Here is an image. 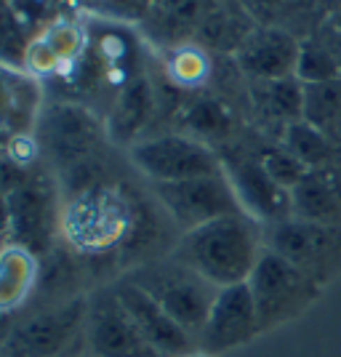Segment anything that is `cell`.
I'll return each instance as SVG.
<instances>
[{
    "label": "cell",
    "instance_id": "obj_18",
    "mask_svg": "<svg viewBox=\"0 0 341 357\" xmlns=\"http://www.w3.org/2000/svg\"><path fill=\"white\" fill-rule=\"evenodd\" d=\"M40 283V256L8 243L0 253V317L19 312Z\"/></svg>",
    "mask_w": 341,
    "mask_h": 357
},
{
    "label": "cell",
    "instance_id": "obj_2",
    "mask_svg": "<svg viewBox=\"0 0 341 357\" xmlns=\"http://www.w3.org/2000/svg\"><path fill=\"white\" fill-rule=\"evenodd\" d=\"M248 288L256 304L262 333L298 320L323 296V288L312 278L269 248H264L259 256L248 278Z\"/></svg>",
    "mask_w": 341,
    "mask_h": 357
},
{
    "label": "cell",
    "instance_id": "obj_30",
    "mask_svg": "<svg viewBox=\"0 0 341 357\" xmlns=\"http://www.w3.org/2000/svg\"><path fill=\"white\" fill-rule=\"evenodd\" d=\"M8 6H11V11L22 22V27L27 30L30 38H38L51 24L48 22L51 0H8Z\"/></svg>",
    "mask_w": 341,
    "mask_h": 357
},
{
    "label": "cell",
    "instance_id": "obj_13",
    "mask_svg": "<svg viewBox=\"0 0 341 357\" xmlns=\"http://www.w3.org/2000/svg\"><path fill=\"white\" fill-rule=\"evenodd\" d=\"M224 174L232 181V190L238 195L243 211L251 216L253 222L262 227L288 219L291 211V190L280 187L275 178L264 171V165L253 158L240 155L235 160H224Z\"/></svg>",
    "mask_w": 341,
    "mask_h": 357
},
{
    "label": "cell",
    "instance_id": "obj_3",
    "mask_svg": "<svg viewBox=\"0 0 341 357\" xmlns=\"http://www.w3.org/2000/svg\"><path fill=\"white\" fill-rule=\"evenodd\" d=\"M264 248L288 259L326 291L341 278V227L288 216L262 227Z\"/></svg>",
    "mask_w": 341,
    "mask_h": 357
},
{
    "label": "cell",
    "instance_id": "obj_20",
    "mask_svg": "<svg viewBox=\"0 0 341 357\" xmlns=\"http://www.w3.org/2000/svg\"><path fill=\"white\" fill-rule=\"evenodd\" d=\"M251 102L262 118L269 123H280L285 128L296 120H304L307 86L296 75L280 80H251Z\"/></svg>",
    "mask_w": 341,
    "mask_h": 357
},
{
    "label": "cell",
    "instance_id": "obj_19",
    "mask_svg": "<svg viewBox=\"0 0 341 357\" xmlns=\"http://www.w3.org/2000/svg\"><path fill=\"white\" fill-rule=\"evenodd\" d=\"M152 86L144 77L126 80V86L120 89L118 99L112 102V112L107 118V136H112L115 142L123 144H134L142 139L144 126L152 118Z\"/></svg>",
    "mask_w": 341,
    "mask_h": 357
},
{
    "label": "cell",
    "instance_id": "obj_27",
    "mask_svg": "<svg viewBox=\"0 0 341 357\" xmlns=\"http://www.w3.org/2000/svg\"><path fill=\"white\" fill-rule=\"evenodd\" d=\"M256 160L264 165V171H267L269 176L275 178L280 187H285V190H294L298 181L310 174V168L301 163L282 142H272V144L259 147Z\"/></svg>",
    "mask_w": 341,
    "mask_h": 357
},
{
    "label": "cell",
    "instance_id": "obj_31",
    "mask_svg": "<svg viewBox=\"0 0 341 357\" xmlns=\"http://www.w3.org/2000/svg\"><path fill=\"white\" fill-rule=\"evenodd\" d=\"M333 27H336V30H341V3H339V8L333 11Z\"/></svg>",
    "mask_w": 341,
    "mask_h": 357
},
{
    "label": "cell",
    "instance_id": "obj_14",
    "mask_svg": "<svg viewBox=\"0 0 341 357\" xmlns=\"http://www.w3.org/2000/svg\"><path fill=\"white\" fill-rule=\"evenodd\" d=\"M118 294L120 304L128 310L131 320L142 331L144 342L155 349L158 357H181L195 349V339L174 323V317L149 296L142 285H136L131 278L112 285Z\"/></svg>",
    "mask_w": 341,
    "mask_h": 357
},
{
    "label": "cell",
    "instance_id": "obj_15",
    "mask_svg": "<svg viewBox=\"0 0 341 357\" xmlns=\"http://www.w3.org/2000/svg\"><path fill=\"white\" fill-rule=\"evenodd\" d=\"M298 48L301 43L291 32L262 27L248 32V38L235 51V59L251 80H280L296 75Z\"/></svg>",
    "mask_w": 341,
    "mask_h": 357
},
{
    "label": "cell",
    "instance_id": "obj_36",
    "mask_svg": "<svg viewBox=\"0 0 341 357\" xmlns=\"http://www.w3.org/2000/svg\"><path fill=\"white\" fill-rule=\"evenodd\" d=\"M0 3H8V0H0Z\"/></svg>",
    "mask_w": 341,
    "mask_h": 357
},
{
    "label": "cell",
    "instance_id": "obj_29",
    "mask_svg": "<svg viewBox=\"0 0 341 357\" xmlns=\"http://www.w3.org/2000/svg\"><path fill=\"white\" fill-rule=\"evenodd\" d=\"M24 73H30L35 80H48V77H56L64 73V64L61 59L51 51V45L45 43L43 38H32L30 48H27V59H24Z\"/></svg>",
    "mask_w": 341,
    "mask_h": 357
},
{
    "label": "cell",
    "instance_id": "obj_6",
    "mask_svg": "<svg viewBox=\"0 0 341 357\" xmlns=\"http://www.w3.org/2000/svg\"><path fill=\"white\" fill-rule=\"evenodd\" d=\"M128 160L149 184H174L197 176L224 174L222 158L211 144L190 134L142 136L128 147Z\"/></svg>",
    "mask_w": 341,
    "mask_h": 357
},
{
    "label": "cell",
    "instance_id": "obj_24",
    "mask_svg": "<svg viewBox=\"0 0 341 357\" xmlns=\"http://www.w3.org/2000/svg\"><path fill=\"white\" fill-rule=\"evenodd\" d=\"M165 73H168V80L176 86V89L192 91L200 89L211 77V59L208 54L200 48V45H176L168 56V64H165Z\"/></svg>",
    "mask_w": 341,
    "mask_h": 357
},
{
    "label": "cell",
    "instance_id": "obj_4",
    "mask_svg": "<svg viewBox=\"0 0 341 357\" xmlns=\"http://www.w3.org/2000/svg\"><path fill=\"white\" fill-rule=\"evenodd\" d=\"M89 296H73L22 317L0 339L3 357H64L83 331Z\"/></svg>",
    "mask_w": 341,
    "mask_h": 357
},
{
    "label": "cell",
    "instance_id": "obj_32",
    "mask_svg": "<svg viewBox=\"0 0 341 357\" xmlns=\"http://www.w3.org/2000/svg\"><path fill=\"white\" fill-rule=\"evenodd\" d=\"M8 139H11V136H6L3 131H0V155H3V152H6V147H8Z\"/></svg>",
    "mask_w": 341,
    "mask_h": 357
},
{
    "label": "cell",
    "instance_id": "obj_10",
    "mask_svg": "<svg viewBox=\"0 0 341 357\" xmlns=\"http://www.w3.org/2000/svg\"><path fill=\"white\" fill-rule=\"evenodd\" d=\"M83 339L91 357H158L144 342L128 310L120 304L115 288L89 296Z\"/></svg>",
    "mask_w": 341,
    "mask_h": 357
},
{
    "label": "cell",
    "instance_id": "obj_5",
    "mask_svg": "<svg viewBox=\"0 0 341 357\" xmlns=\"http://www.w3.org/2000/svg\"><path fill=\"white\" fill-rule=\"evenodd\" d=\"M128 278L136 285H142L149 296L174 317V323L179 328H184L197 342L219 288L206 283L192 269L179 264L174 256L168 261H160V264H144L136 272H131Z\"/></svg>",
    "mask_w": 341,
    "mask_h": 357
},
{
    "label": "cell",
    "instance_id": "obj_26",
    "mask_svg": "<svg viewBox=\"0 0 341 357\" xmlns=\"http://www.w3.org/2000/svg\"><path fill=\"white\" fill-rule=\"evenodd\" d=\"M40 38L51 45V51L59 56L64 67L77 64L89 51V30L83 24L73 22V19H54L40 32Z\"/></svg>",
    "mask_w": 341,
    "mask_h": 357
},
{
    "label": "cell",
    "instance_id": "obj_7",
    "mask_svg": "<svg viewBox=\"0 0 341 357\" xmlns=\"http://www.w3.org/2000/svg\"><path fill=\"white\" fill-rule=\"evenodd\" d=\"M149 187L163 213L181 232H190L195 227H203L224 216L245 213L227 174L197 176L187 181H174V184H149Z\"/></svg>",
    "mask_w": 341,
    "mask_h": 357
},
{
    "label": "cell",
    "instance_id": "obj_21",
    "mask_svg": "<svg viewBox=\"0 0 341 357\" xmlns=\"http://www.w3.org/2000/svg\"><path fill=\"white\" fill-rule=\"evenodd\" d=\"M280 142L296 155L307 168H326V165L341 163V142L331 139L320 128H315L307 120H296L282 128Z\"/></svg>",
    "mask_w": 341,
    "mask_h": 357
},
{
    "label": "cell",
    "instance_id": "obj_11",
    "mask_svg": "<svg viewBox=\"0 0 341 357\" xmlns=\"http://www.w3.org/2000/svg\"><path fill=\"white\" fill-rule=\"evenodd\" d=\"M35 131H38L35 139H38L40 155L45 152L59 165H75L83 163L93 152L102 136V126L89 107L56 102L51 107H43Z\"/></svg>",
    "mask_w": 341,
    "mask_h": 357
},
{
    "label": "cell",
    "instance_id": "obj_23",
    "mask_svg": "<svg viewBox=\"0 0 341 357\" xmlns=\"http://www.w3.org/2000/svg\"><path fill=\"white\" fill-rule=\"evenodd\" d=\"M304 120L320 128L331 139L341 142V80L307 86L304 102Z\"/></svg>",
    "mask_w": 341,
    "mask_h": 357
},
{
    "label": "cell",
    "instance_id": "obj_35",
    "mask_svg": "<svg viewBox=\"0 0 341 357\" xmlns=\"http://www.w3.org/2000/svg\"><path fill=\"white\" fill-rule=\"evenodd\" d=\"M8 243H11V240L6 238V235H0V253H3V248H6V245H8Z\"/></svg>",
    "mask_w": 341,
    "mask_h": 357
},
{
    "label": "cell",
    "instance_id": "obj_16",
    "mask_svg": "<svg viewBox=\"0 0 341 357\" xmlns=\"http://www.w3.org/2000/svg\"><path fill=\"white\" fill-rule=\"evenodd\" d=\"M43 83L30 73L0 64V131L6 136H30L43 112Z\"/></svg>",
    "mask_w": 341,
    "mask_h": 357
},
{
    "label": "cell",
    "instance_id": "obj_8",
    "mask_svg": "<svg viewBox=\"0 0 341 357\" xmlns=\"http://www.w3.org/2000/svg\"><path fill=\"white\" fill-rule=\"evenodd\" d=\"M131 206L109 187H89L61 216V229L80 251H107L131 232Z\"/></svg>",
    "mask_w": 341,
    "mask_h": 357
},
{
    "label": "cell",
    "instance_id": "obj_37",
    "mask_svg": "<svg viewBox=\"0 0 341 357\" xmlns=\"http://www.w3.org/2000/svg\"><path fill=\"white\" fill-rule=\"evenodd\" d=\"M64 357H75V355H64Z\"/></svg>",
    "mask_w": 341,
    "mask_h": 357
},
{
    "label": "cell",
    "instance_id": "obj_38",
    "mask_svg": "<svg viewBox=\"0 0 341 357\" xmlns=\"http://www.w3.org/2000/svg\"><path fill=\"white\" fill-rule=\"evenodd\" d=\"M0 357H3V355H0Z\"/></svg>",
    "mask_w": 341,
    "mask_h": 357
},
{
    "label": "cell",
    "instance_id": "obj_34",
    "mask_svg": "<svg viewBox=\"0 0 341 357\" xmlns=\"http://www.w3.org/2000/svg\"><path fill=\"white\" fill-rule=\"evenodd\" d=\"M259 6H269V8H275V6H280L282 0H256Z\"/></svg>",
    "mask_w": 341,
    "mask_h": 357
},
{
    "label": "cell",
    "instance_id": "obj_28",
    "mask_svg": "<svg viewBox=\"0 0 341 357\" xmlns=\"http://www.w3.org/2000/svg\"><path fill=\"white\" fill-rule=\"evenodd\" d=\"M30 43L32 38L22 27V22L16 19L11 6L0 3V64L24 70V59H27Z\"/></svg>",
    "mask_w": 341,
    "mask_h": 357
},
{
    "label": "cell",
    "instance_id": "obj_25",
    "mask_svg": "<svg viewBox=\"0 0 341 357\" xmlns=\"http://www.w3.org/2000/svg\"><path fill=\"white\" fill-rule=\"evenodd\" d=\"M296 77L304 86H320L341 80V61L339 56L320 40H304L298 48Z\"/></svg>",
    "mask_w": 341,
    "mask_h": 357
},
{
    "label": "cell",
    "instance_id": "obj_17",
    "mask_svg": "<svg viewBox=\"0 0 341 357\" xmlns=\"http://www.w3.org/2000/svg\"><path fill=\"white\" fill-rule=\"evenodd\" d=\"M291 216L341 227V163L312 168L291 190Z\"/></svg>",
    "mask_w": 341,
    "mask_h": 357
},
{
    "label": "cell",
    "instance_id": "obj_22",
    "mask_svg": "<svg viewBox=\"0 0 341 357\" xmlns=\"http://www.w3.org/2000/svg\"><path fill=\"white\" fill-rule=\"evenodd\" d=\"M181 126L184 131L200 142H224L235 131V115L232 109L213 99V96H197L181 112Z\"/></svg>",
    "mask_w": 341,
    "mask_h": 357
},
{
    "label": "cell",
    "instance_id": "obj_12",
    "mask_svg": "<svg viewBox=\"0 0 341 357\" xmlns=\"http://www.w3.org/2000/svg\"><path fill=\"white\" fill-rule=\"evenodd\" d=\"M259 333H262V326H259L251 288H248V283H238L219 288V294L213 298V307L208 312L206 326H203L195 344H197V349L216 357L229 352V349L245 347Z\"/></svg>",
    "mask_w": 341,
    "mask_h": 357
},
{
    "label": "cell",
    "instance_id": "obj_1",
    "mask_svg": "<svg viewBox=\"0 0 341 357\" xmlns=\"http://www.w3.org/2000/svg\"><path fill=\"white\" fill-rule=\"evenodd\" d=\"M262 251V224L245 213H238L181 232L171 256L213 288H227L248 283Z\"/></svg>",
    "mask_w": 341,
    "mask_h": 357
},
{
    "label": "cell",
    "instance_id": "obj_9",
    "mask_svg": "<svg viewBox=\"0 0 341 357\" xmlns=\"http://www.w3.org/2000/svg\"><path fill=\"white\" fill-rule=\"evenodd\" d=\"M6 197L11 216L8 240L32 251L35 256H45L54 245L56 229L64 216L54 178L32 171V176Z\"/></svg>",
    "mask_w": 341,
    "mask_h": 357
},
{
    "label": "cell",
    "instance_id": "obj_33",
    "mask_svg": "<svg viewBox=\"0 0 341 357\" xmlns=\"http://www.w3.org/2000/svg\"><path fill=\"white\" fill-rule=\"evenodd\" d=\"M181 357H213V355H208L203 349H192V352H187V355H181Z\"/></svg>",
    "mask_w": 341,
    "mask_h": 357
}]
</instances>
